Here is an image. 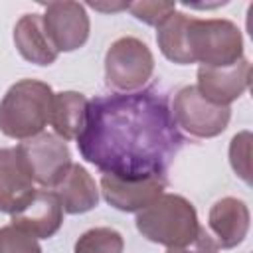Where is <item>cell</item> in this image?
I'll return each mask as SVG.
<instances>
[{"instance_id":"15","label":"cell","mask_w":253,"mask_h":253,"mask_svg":"<svg viewBox=\"0 0 253 253\" xmlns=\"http://www.w3.org/2000/svg\"><path fill=\"white\" fill-rule=\"evenodd\" d=\"M14 43L20 55L36 65H51L57 59V49L51 45L42 14H24L14 28Z\"/></svg>"},{"instance_id":"6","label":"cell","mask_w":253,"mask_h":253,"mask_svg":"<svg viewBox=\"0 0 253 253\" xmlns=\"http://www.w3.org/2000/svg\"><path fill=\"white\" fill-rule=\"evenodd\" d=\"M16 152L32 180L45 190H51L73 164L67 144L53 132H40L22 140L16 146Z\"/></svg>"},{"instance_id":"11","label":"cell","mask_w":253,"mask_h":253,"mask_svg":"<svg viewBox=\"0 0 253 253\" xmlns=\"http://www.w3.org/2000/svg\"><path fill=\"white\" fill-rule=\"evenodd\" d=\"M63 223V208L51 190H36L34 198L12 215V225L36 239H47Z\"/></svg>"},{"instance_id":"7","label":"cell","mask_w":253,"mask_h":253,"mask_svg":"<svg viewBox=\"0 0 253 253\" xmlns=\"http://www.w3.org/2000/svg\"><path fill=\"white\" fill-rule=\"evenodd\" d=\"M172 117L178 126L196 138H211L221 134L231 119V109L208 101L196 85L182 87L172 103Z\"/></svg>"},{"instance_id":"18","label":"cell","mask_w":253,"mask_h":253,"mask_svg":"<svg viewBox=\"0 0 253 253\" xmlns=\"http://www.w3.org/2000/svg\"><path fill=\"white\" fill-rule=\"evenodd\" d=\"M0 253H42V247L36 237L10 223L0 227Z\"/></svg>"},{"instance_id":"13","label":"cell","mask_w":253,"mask_h":253,"mask_svg":"<svg viewBox=\"0 0 253 253\" xmlns=\"http://www.w3.org/2000/svg\"><path fill=\"white\" fill-rule=\"evenodd\" d=\"M249 208L237 198H221L210 210V229L215 235V243L221 249L237 247L249 231Z\"/></svg>"},{"instance_id":"17","label":"cell","mask_w":253,"mask_h":253,"mask_svg":"<svg viewBox=\"0 0 253 253\" xmlns=\"http://www.w3.org/2000/svg\"><path fill=\"white\" fill-rule=\"evenodd\" d=\"M123 235L113 227H93L85 231L73 247V253H123Z\"/></svg>"},{"instance_id":"8","label":"cell","mask_w":253,"mask_h":253,"mask_svg":"<svg viewBox=\"0 0 253 253\" xmlns=\"http://www.w3.org/2000/svg\"><path fill=\"white\" fill-rule=\"evenodd\" d=\"M43 30L59 51H75L89 38V16L79 2H49L43 6Z\"/></svg>"},{"instance_id":"21","label":"cell","mask_w":253,"mask_h":253,"mask_svg":"<svg viewBox=\"0 0 253 253\" xmlns=\"http://www.w3.org/2000/svg\"><path fill=\"white\" fill-rule=\"evenodd\" d=\"M217 243L213 241V237L204 229L200 227V233L196 235V239L186 245V247H180V249H168L166 253H217Z\"/></svg>"},{"instance_id":"19","label":"cell","mask_w":253,"mask_h":253,"mask_svg":"<svg viewBox=\"0 0 253 253\" xmlns=\"http://www.w3.org/2000/svg\"><path fill=\"white\" fill-rule=\"evenodd\" d=\"M229 162H231V168L249 184L251 182V132L243 130L231 138Z\"/></svg>"},{"instance_id":"9","label":"cell","mask_w":253,"mask_h":253,"mask_svg":"<svg viewBox=\"0 0 253 253\" xmlns=\"http://www.w3.org/2000/svg\"><path fill=\"white\" fill-rule=\"evenodd\" d=\"M251 83V63L241 57L225 67H198V91L213 105L229 107L239 99Z\"/></svg>"},{"instance_id":"3","label":"cell","mask_w":253,"mask_h":253,"mask_svg":"<svg viewBox=\"0 0 253 253\" xmlns=\"http://www.w3.org/2000/svg\"><path fill=\"white\" fill-rule=\"evenodd\" d=\"M194 206L178 194H160L152 204L136 211V229L152 243L180 249L200 233Z\"/></svg>"},{"instance_id":"1","label":"cell","mask_w":253,"mask_h":253,"mask_svg":"<svg viewBox=\"0 0 253 253\" xmlns=\"http://www.w3.org/2000/svg\"><path fill=\"white\" fill-rule=\"evenodd\" d=\"M75 140L87 162L125 180L166 178L186 142L168 93L156 85L91 99Z\"/></svg>"},{"instance_id":"14","label":"cell","mask_w":253,"mask_h":253,"mask_svg":"<svg viewBox=\"0 0 253 253\" xmlns=\"http://www.w3.org/2000/svg\"><path fill=\"white\" fill-rule=\"evenodd\" d=\"M65 213H85L99 204V190L93 176L81 166L71 164L63 178L51 188Z\"/></svg>"},{"instance_id":"2","label":"cell","mask_w":253,"mask_h":253,"mask_svg":"<svg viewBox=\"0 0 253 253\" xmlns=\"http://www.w3.org/2000/svg\"><path fill=\"white\" fill-rule=\"evenodd\" d=\"M156 42L164 57L178 65L225 67L243 57L239 28L221 18L200 20L184 12H172L158 26Z\"/></svg>"},{"instance_id":"5","label":"cell","mask_w":253,"mask_h":253,"mask_svg":"<svg viewBox=\"0 0 253 253\" xmlns=\"http://www.w3.org/2000/svg\"><path fill=\"white\" fill-rule=\"evenodd\" d=\"M154 71V57L148 45L132 36L119 38L105 55V83L115 93L142 89Z\"/></svg>"},{"instance_id":"10","label":"cell","mask_w":253,"mask_h":253,"mask_svg":"<svg viewBox=\"0 0 253 253\" xmlns=\"http://www.w3.org/2000/svg\"><path fill=\"white\" fill-rule=\"evenodd\" d=\"M168 180L166 178H142V180H125L117 176H101V192L107 204L121 211H140L152 204L160 194H164Z\"/></svg>"},{"instance_id":"4","label":"cell","mask_w":253,"mask_h":253,"mask_svg":"<svg viewBox=\"0 0 253 253\" xmlns=\"http://www.w3.org/2000/svg\"><path fill=\"white\" fill-rule=\"evenodd\" d=\"M53 91L38 79L14 83L0 101V130L18 140L43 132L51 115Z\"/></svg>"},{"instance_id":"20","label":"cell","mask_w":253,"mask_h":253,"mask_svg":"<svg viewBox=\"0 0 253 253\" xmlns=\"http://www.w3.org/2000/svg\"><path fill=\"white\" fill-rule=\"evenodd\" d=\"M126 10L140 22L158 28L172 12H176V4L174 2H134V4H128Z\"/></svg>"},{"instance_id":"16","label":"cell","mask_w":253,"mask_h":253,"mask_svg":"<svg viewBox=\"0 0 253 253\" xmlns=\"http://www.w3.org/2000/svg\"><path fill=\"white\" fill-rule=\"evenodd\" d=\"M87 105H89V101L83 93H77V91L53 93L49 125L53 126V130L59 138L73 140L79 136V132L85 125Z\"/></svg>"},{"instance_id":"12","label":"cell","mask_w":253,"mask_h":253,"mask_svg":"<svg viewBox=\"0 0 253 253\" xmlns=\"http://www.w3.org/2000/svg\"><path fill=\"white\" fill-rule=\"evenodd\" d=\"M34 194V180L16 148H0V211L18 213Z\"/></svg>"}]
</instances>
